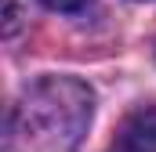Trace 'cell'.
<instances>
[{
	"label": "cell",
	"mask_w": 156,
	"mask_h": 152,
	"mask_svg": "<svg viewBox=\"0 0 156 152\" xmlns=\"http://www.w3.org/2000/svg\"><path fill=\"white\" fill-rule=\"evenodd\" d=\"M44 4H47L51 11H80L87 0H44Z\"/></svg>",
	"instance_id": "3957f363"
},
{
	"label": "cell",
	"mask_w": 156,
	"mask_h": 152,
	"mask_svg": "<svg viewBox=\"0 0 156 152\" xmlns=\"http://www.w3.org/2000/svg\"><path fill=\"white\" fill-rule=\"evenodd\" d=\"M94 116V91L76 76H44L11 105L4 152H76Z\"/></svg>",
	"instance_id": "6da1fadb"
},
{
	"label": "cell",
	"mask_w": 156,
	"mask_h": 152,
	"mask_svg": "<svg viewBox=\"0 0 156 152\" xmlns=\"http://www.w3.org/2000/svg\"><path fill=\"white\" fill-rule=\"evenodd\" d=\"M15 26H18V4H15V0H7V29H4V33L11 36V33H15Z\"/></svg>",
	"instance_id": "277c9868"
},
{
	"label": "cell",
	"mask_w": 156,
	"mask_h": 152,
	"mask_svg": "<svg viewBox=\"0 0 156 152\" xmlns=\"http://www.w3.org/2000/svg\"><path fill=\"white\" fill-rule=\"evenodd\" d=\"M105 152H156V105L127 116Z\"/></svg>",
	"instance_id": "7a4b0ae2"
}]
</instances>
